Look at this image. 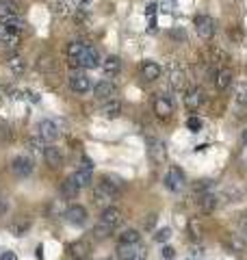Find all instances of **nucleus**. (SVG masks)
<instances>
[{"label": "nucleus", "mask_w": 247, "mask_h": 260, "mask_svg": "<svg viewBox=\"0 0 247 260\" xmlns=\"http://www.w3.org/2000/svg\"><path fill=\"white\" fill-rule=\"evenodd\" d=\"M154 225H156V215H150L145 219V230H154Z\"/></svg>", "instance_id": "obj_47"}, {"label": "nucleus", "mask_w": 247, "mask_h": 260, "mask_svg": "<svg viewBox=\"0 0 247 260\" xmlns=\"http://www.w3.org/2000/svg\"><path fill=\"white\" fill-rule=\"evenodd\" d=\"M171 193H180L184 191V184H187V178H184V172L180 169L178 165H171L165 174V182H163Z\"/></svg>", "instance_id": "obj_2"}, {"label": "nucleus", "mask_w": 247, "mask_h": 260, "mask_svg": "<svg viewBox=\"0 0 247 260\" xmlns=\"http://www.w3.org/2000/svg\"><path fill=\"white\" fill-rule=\"evenodd\" d=\"M212 189V180H208V178H204V180H197L195 184H193V191L197 193V195H204V193H208Z\"/></svg>", "instance_id": "obj_37"}, {"label": "nucleus", "mask_w": 247, "mask_h": 260, "mask_svg": "<svg viewBox=\"0 0 247 260\" xmlns=\"http://www.w3.org/2000/svg\"><path fill=\"white\" fill-rule=\"evenodd\" d=\"M123 210L119 208V206H106L104 210H102V215H100V221L102 223H106V225H111L113 230H117V228L123 223Z\"/></svg>", "instance_id": "obj_7"}, {"label": "nucleus", "mask_w": 247, "mask_h": 260, "mask_svg": "<svg viewBox=\"0 0 247 260\" xmlns=\"http://www.w3.org/2000/svg\"><path fill=\"white\" fill-rule=\"evenodd\" d=\"M169 37L178 39V42H184V39H187V30H182V28H174V30H169Z\"/></svg>", "instance_id": "obj_44"}, {"label": "nucleus", "mask_w": 247, "mask_h": 260, "mask_svg": "<svg viewBox=\"0 0 247 260\" xmlns=\"http://www.w3.org/2000/svg\"><path fill=\"white\" fill-rule=\"evenodd\" d=\"M78 193H80V186L74 182V178H65V180L61 182V195L65 200H76L78 198Z\"/></svg>", "instance_id": "obj_26"}, {"label": "nucleus", "mask_w": 247, "mask_h": 260, "mask_svg": "<svg viewBox=\"0 0 247 260\" xmlns=\"http://www.w3.org/2000/svg\"><path fill=\"white\" fill-rule=\"evenodd\" d=\"M224 202H221V198L217 193H212V191H208V193H204V195H200V200H197V206H200V210L202 213H212L217 206H221Z\"/></svg>", "instance_id": "obj_14"}, {"label": "nucleus", "mask_w": 247, "mask_h": 260, "mask_svg": "<svg viewBox=\"0 0 247 260\" xmlns=\"http://www.w3.org/2000/svg\"><path fill=\"white\" fill-rule=\"evenodd\" d=\"M113 232H115L113 228H111V225H106V223H102V221H98V223L94 225V230H91L94 239H98V241H104V239H109Z\"/></svg>", "instance_id": "obj_35"}, {"label": "nucleus", "mask_w": 247, "mask_h": 260, "mask_svg": "<svg viewBox=\"0 0 247 260\" xmlns=\"http://www.w3.org/2000/svg\"><path fill=\"white\" fill-rule=\"evenodd\" d=\"M85 48L87 44H82V42H70L68 44V50H65V56H68V63H70V68H80V54L85 52Z\"/></svg>", "instance_id": "obj_17"}, {"label": "nucleus", "mask_w": 247, "mask_h": 260, "mask_svg": "<svg viewBox=\"0 0 247 260\" xmlns=\"http://www.w3.org/2000/svg\"><path fill=\"white\" fill-rule=\"evenodd\" d=\"M102 70H104V74H106V76L119 74V72H121V59H119V56H115V54L106 56V59L102 61Z\"/></svg>", "instance_id": "obj_27"}, {"label": "nucleus", "mask_w": 247, "mask_h": 260, "mask_svg": "<svg viewBox=\"0 0 247 260\" xmlns=\"http://www.w3.org/2000/svg\"><path fill=\"white\" fill-rule=\"evenodd\" d=\"M0 37H3V26H0Z\"/></svg>", "instance_id": "obj_53"}, {"label": "nucleus", "mask_w": 247, "mask_h": 260, "mask_svg": "<svg viewBox=\"0 0 247 260\" xmlns=\"http://www.w3.org/2000/svg\"><path fill=\"white\" fill-rule=\"evenodd\" d=\"M169 239H171V230H169V228H161V230L154 234V241L156 243H167Z\"/></svg>", "instance_id": "obj_40"}, {"label": "nucleus", "mask_w": 247, "mask_h": 260, "mask_svg": "<svg viewBox=\"0 0 247 260\" xmlns=\"http://www.w3.org/2000/svg\"><path fill=\"white\" fill-rule=\"evenodd\" d=\"M236 228H238V232H241L243 237H247V213H243L241 217H238V221H236Z\"/></svg>", "instance_id": "obj_42"}, {"label": "nucleus", "mask_w": 247, "mask_h": 260, "mask_svg": "<svg viewBox=\"0 0 247 260\" xmlns=\"http://www.w3.org/2000/svg\"><path fill=\"white\" fill-rule=\"evenodd\" d=\"M156 13V5L152 3V5H147V15H154Z\"/></svg>", "instance_id": "obj_50"}, {"label": "nucleus", "mask_w": 247, "mask_h": 260, "mask_svg": "<svg viewBox=\"0 0 247 260\" xmlns=\"http://www.w3.org/2000/svg\"><path fill=\"white\" fill-rule=\"evenodd\" d=\"M187 128L191 130V133H200L202 130V119L200 117H189L187 119Z\"/></svg>", "instance_id": "obj_41"}, {"label": "nucleus", "mask_w": 247, "mask_h": 260, "mask_svg": "<svg viewBox=\"0 0 247 260\" xmlns=\"http://www.w3.org/2000/svg\"><path fill=\"white\" fill-rule=\"evenodd\" d=\"M26 148L30 150V152H41L44 154V148H46V143L39 139V137H33V139H28L26 141Z\"/></svg>", "instance_id": "obj_39"}, {"label": "nucleus", "mask_w": 247, "mask_h": 260, "mask_svg": "<svg viewBox=\"0 0 247 260\" xmlns=\"http://www.w3.org/2000/svg\"><path fill=\"white\" fill-rule=\"evenodd\" d=\"M44 160L50 169H59L63 167V152L56 145H46L44 148Z\"/></svg>", "instance_id": "obj_15"}, {"label": "nucleus", "mask_w": 247, "mask_h": 260, "mask_svg": "<svg viewBox=\"0 0 247 260\" xmlns=\"http://www.w3.org/2000/svg\"><path fill=\"white\" fill-rule=\"evenodd\" d=\"M187 232H189V239L193 243H200L204 237V225H202V219L200 217H191L187 223Z\"/></svg>", "instance_id": "obj_23"}, {"label": "nucleus", "mask_w": 247, "mask_h": 260, "mask_svg": "<svg viewBox=\"0 0 247 260\" xmlns=\"http://www.w3.org/2000/svg\"><path fill=\"white\" fill-rule=\"evenodd\" d=\"M154 113L159 119H169L174 115V102L167 95H156L154 98Z\"/></svg>", "instance_id": "obj_11"}, {"label": "nucleus", "mask_w": 247, "mask_h": 260, "mask_svg": "<svg viewBox=\"0 0 247 260\" xmlns=\"http://www.w3.org/2000/svg\"><path fill=\"white\" fill-rule=\"evenodd\" d=\"M7 213H9V202L5 198H0V217H5Z\"/></svg>", "instance_id": "obj_46"}, {"label": "nucleus", "mask_w": 247, "mask_h": 260, "mask_svg": "<svg viewBox=\"0 0 247 260\" xmlns=\"http://www.w3.org/2000/svg\"><path fill=\"white\" fill-rule=\"evenodd\" d=\"M0 141H5V143L13 141V130L9 128L7 121H0Z\"/></svg>", "instance_id": "obj_38"}, {"label": "nucleus", "mask_w": 247, "mask_h": 260, "mask_svg": "<svg viewBox=\"0 0 247 260\" xmlns=\"http://www.w3.org/2000/svg\"><path fill=\"white\" fill-rule=\"evenodd\" d=\"M100 113L106 117V119H117L121 115V102L119 100H109V102H104L102 104V109Z\"/></svg>", "instance_id": "obj_28"}, {"label": "nucleus", "mask_w": 247, "mask_h": 260, "mask_svg": "<svg viewBox=\"0 0 247 260\" xmlns=\"http://www.w3.org/2000/svg\"><path fill=\"white\" fill-rule=\"evenodd\" d=\"M102 184H106L109 189H113L117 195H119V191H123V186H126V182H123L119 176H113V174H104L102 176Z\"/></svg>", "instance_id": "obj_33"}, {"label": "nucleus", "mask_w": 247, "mask_h": 260, "mask_svg": "<svg viewBox=\"0 0 247 260\" xmlns=\"http://www.w3.org/2000/svg\"><path fill=\"white\" fill-rule=\"evenodd\" d=\"M115 200H117V193H115L113 189H109L106 184L98 182V186H94V204L96 206H113Z\"/></svg>", "instance_id": "obj_5"}, {"label": "nucleus", "mask_w": 247, "mask_h": 260, "mask_svg": "<svg viewBox=\"0 0 247 260\" xmlns=\"http://www.w3.org/2000/svg\"><path fill=\"white\" fill-rule=\"evenodd\" d=\"M241 139H243V143H245V145H247V128H245V130H243V135H241Z\"/></svg>", "instance_id": "obj_51"}, {"label": "nucleus", "mask_w": 247, "mask_h": 260, "mask_svg": "<svg viewBox=\"0 0 247 260\" xmlns=\"http://www.w3.org/2000/svg\"><path fill=\"white\" fill-rule=\"evenodd\" d=\"M85 260H87V258H85Z\"/></svg>", "instance_id": "obj_56"}, {"label": "nucleus", "mask_w": 247, "mask_h": 260, "mask_svg": "<svg viewBox=\"0 0 247 260\" xmlns=\"http://www.w3.org/2000/svg\"><path fill=\"white\" fill-rule=\"evenodd\" d=\"M87 219H89V213L82 204H72V206H68V210H65V221L72 223V225H85Z\"/></svg>", "instance_id": "obj_8"}, {"label": "nucleus", "mask_w": 247, "mask_h": 260, "mask_svg": "<svg viewBox=\"0 0 247 260\" xmlns=\"http://www.w3.org/2000/svg\"><path fill=\"white\" fill-rule=\"evenodd\" d=\"M28 230H30V219L24 217V215L15 217L13 221H11V225H9V232L13 234V237H24Z\"/></svg>", "instance_id": "obj_24"}, {"label": "nucleus", "mask_w": 247, "mask_h": 260, "mask_svg": "<svg viewBox=\"0 0 247 260\" xmlns=\"http://www.w3.org/2000/svg\"><path fill=\"white\" fill-rule=\"evenodd\" d=\"M7 68L11 70V74L22 76L24 72H26V61H24L20 54H11L9 59H7Z\"/></svg>", "instance_id": "obj_31"}, {"label": "nucleus", "mask_w": 247, "mask_h": 260, "mask_svg": "<svg viewBox=\"0 0 247 260\" xmlns=\"http://www.w3.org/2000/svg\"><path fill=\"white\" fill-rule=\"evenodd\" d=\"M147 148H150V156L154 162H165L167 160V148H165V143L161 139H147Z\"/></svg>", "instance_id": "obj_19"}, {"label": "nucleus", "mask_w": 247, "mask_h": 260, "mask_svg": "<svg viewBox=\"0 0 247 260\" xmlns=\"http://www.w3.org/2000/svg\"><path fill=\"white\" fill-rule=\"evenodd\" d=\"M15 15H20V3L18 0H0V24L9 22Z\"/></svg>", "instance_id": "obj_16"}, {"label": "nucleus", "mask_w": 247, "mask_h": 260, "mask_svg": "<svg viewBox=\"0 0 247 260\" xmlns=\"http://www.w3.org/2000/svg\"><path fill=\"white\" fill-rule=\"evenodd\" d=\"M68 251L74 260H85L89 256V251H91V245L87 241H76V243H72Z\"/></svg>", "instance_id": "obj_25"}, {"label": "nucleus", "mask_w": 247, "mask_h": 260, "mask_svg": "<svg viewBox=\"0 0 247 260\" xmlns=\"http://www.w3.org/2000/svg\"><path fill=\"white\" fill-rule=\"evenodd\" d=\"M139 243H141V234L135 228H128L119 234V245H139Z\"/></svg>", "instance_id": "obj_32"}, {"label": "nucleus", "mask_w": 247, "mask_h": 260, "mask_svg": "<svg viewBox=\"0 0 247 260\" xmlns=\"http://www.w3.org/2000/svg\"><path fill=\"white\" fill-rule=\"evenodd\" d=\"M80 68H85V70H96L98 65H102V59H100V52H98V48L94 46H87L85 48V52L80 54Z\"/></svg>", "instance_id": "obj_13"}, {"label": "nucleus", "mask_w": 247, "mask_h": 260, "mask_svg": "<svg viewBox=\"0 0 247 260\" xmlns=\"http://www.w3.org/2000/svg\"><path fill=\"white\" fill-rule=\"evenodd\" d=\"M59 126H56V121H52V119H41L39 124H37V137L44 143H52V141H56L59 139Z\"/></svg>", "instance_id": "obj_6"}, {"label": "nucleus", "mask_w": 247, "mask_h": 260, "mask_svg": "<svg viewBox=\"0 0 247 260\" xmlns=\"http://www.w3.org/2000/svg\"><path fill=\"white\" fill-rule=\"evenodd\" d=\"M100 260H113V258H100Z\"/></svg>", "instance_id": "obj_54"}, {"label": "nucleus", "mask_w": 247, "mask_h": 260, "mask_svg": "<svg viewBox=\"0 0 247 260\" xmlns=\"http://www.w3.org/2000/svg\"><path fill=\"white\" fill-rule=\"evenodd\" d=\"M0 100H3V95H0Z\"/></svg>", "instance_id": "obj_55"}, {"label": "nucleus", "mask_w": 247, "mask_h": 260, "mask_svg": "<svg viewBox=\"0 0 247 260\" xmlns=\"http://www.w3.org/2000/svg\"><path fill=\"white\" fill-rule=\"evenodd\" d=\"M234 102L238 104V107L247 109V83H238L234 87Z\"/></svg>", "instance_id": "obj_36"}, {"label": "nucleus", "mask_w": 247, "mask_h": 260, "mask_svg": "<svg viewBox=\"0 0 247 260\" xmlns=\"http://www.w3.org/2000/svg\"><path fill=\"white\" fill-rule=\"evenodd\" d=\"M117 260H145V251L139 245H117Z\"/></svg>", "instance_id": "obj_18"}, {"label": "nucleus", "mask_w": 247, "mask_h": 260, "mask_svg": "<svg viewBox=\"0 0 247 260\" xmlns=\"http://www.w3.org/2000/svg\"><path fill=\"white\" fill-rule=\"evenodd\" d=\"M89 3H91V0H80V5H89Z\"/></svg>", "instance_id": "obj_52"}, {"label": "nucleus", "mask_w": 247, "mask_h": 260, "mask_svg": "<svg viewBox=\"0 0 247 260\" xmlns=\"http://www.w3.org/2000/svg\"><path fill=\"white\" fill-rule=\"evenodd\" d=\"M37 70L41 74H54L56 72V61L52 54H41L37 59Z\"/></svg>", "instance_id": "obj_29"}, {"label": "nucleus", "mask_w": 247, "mask_h": 260, "mask_svg": "<svg viewBox=\"0 0 247 260\" xmlns=\"http://www.w3.org/2000/svg\"><path fill=\"white\" fill-rule=\"evenodd\" d=\"M11 172L18 178H28L33 172H35V162H33V158L26 156V154H20V156H15L11 160Z\"/></svg>", "instance_id": "obj_4"}, {"label": "nucleus", "mask_w": 247, "mask_h": 260, "mask_svg": "<svg viewBox=\"0 0 247 260\" xmlns=\"http://www.w3.org/2000/svg\"><path fill=\"white\" fill-rule=\"evenodd\" d=\"M0 260H18V256H15V251H3Z\"/></svg>", "instance_id": "obj_48"}, {"label": "nucleus", "mask_w": 247, "mask_h": 260, "mask_svg": "<svg viewBox=\"0 0 247 260\" xmlns=\"http://www.w3.org/2000/svg\"><path fill=\"white\" fill-rule=\"evenodd\" d=\"M74 182H76L80 189H87V186H91V182H94V174H91V169H76L74 172Z\"/></svg>", "instance_id": "obj_30"}, {"label": "nucleus", "mask_w": 247, "mask_h": 260, "mask_svg": "<svg viewBox=\"0 0 247 260\" xmlns=\"http://www.w3.org/2000/svg\"><path fill=\"white\" fill-rule=\"evenodd\" d=\"M193 26H195V32L200 35V39H204V42H208V39L215 37L217 24H215V20H212L210 15H206V13L197 15L195 22H193Z\"/></svg>", "instance_id": "obj_3"}, {"label": "nucleus", "mask_w": 247, "mask_h": 260, "mask_svg": "<svg viewBox=\"0 0 247 260\" xmlns=\"http://www.w3.org/2000/svg\"><path fill=\"white\" fill-rule=\"evenodd\" d=\"M94 95H96V100H100V102L115 100V95H117V87H115L111 80H100V83L94 87Z\"/></svg>", "instance_id": "obj_10"}, {"label": "nucleus", "mask_w": 247, "mask_h": 260, "mask_svg": "<svg viewBox=\"0 0 247 260\" xmlns=\"http://www.w3.org/2000/svg\"><path fill=\"white\" fill-rule=\"evenodd\" d=\"M52 11L56 15H63V18H68V15L74 13V5L70 3V0H54V3H52Z\"/></svg>", "instance_id": "obj_34"}, {"label": "nucleus", "mask_w": 247, "mask_h": 260, "mask_svg": "<svg viewBox=\"0 0 247 260\" xmlns=\"http://www.w3.org/2000/svg\"><path fill=\"white\" fill-rule=\"evenodd\" d=\"M161 254H163L165 260H174V258H176V249H174V247H169V245H165Z\"/></svg>", "instance_id": "obj_45"}, {"label": "nucleus", "mask_w": 247, "mask_h": 260, "mask_svg": "<svg viewBox=\"0 0 247 260\" xmlns=\"http://www.w3.org/2000/svg\"><path fill=\"white\" fill-rule=\"evenodd\" d=\"M167 83L174 91H187V72L176 59L167 63Z\"/></svg>", "instance_id": "obj_1"}, {"label": "nucleus", "mask_w": 247, "mask_h": 260, "mask_svg": "<svg viewBox=\"0 0 247 260\" xmlns=\"http://www.w3.org/2000/svg\"><path fill=\"white\" fill-rule=\"evenodd\" d=\"M232 80H234L232 70H230V68L219 70L217 74H215V87H217V91H228V89L232 87Z\"/></svg>", "instance_id": "obj_21"}, {"label": "nucleus", "mask_w": 247, "mask_h": 260, "mask_svg": "<svg viewBox=\"0 0 247 260\" xmlns=\"http://www.w3.org/2000/svg\"><path fill=\"white\" fill-rule=\"evenodd\" d=\"M163 74V70H161V65L156 63V61H143L141 63V76L147 80V83H154V80H159Z\"/></svg>", "instance_id": "obj_20"}, {"label": "nucleus", "mask_w": 247, "mask_h": 260, "mask_svg": "<svg viewBox=\"0 0 247 260\" xmlns=\"http://www.w3.org/2000/svg\"><path fill=\"white\" fill-rule=\"evenodd\" d=\"M68 83H70V89L74 93H87L89 89H91V80H89L87 74H82V72H74V74L68 78Z\"/></svg>", "instance_id": "obj_12"}, {"label": "nucleus", "mask_w": 247, "mask_h": 260, "mask_svg": "<svg viewBox=\"0 0 247 260\" xmlns=\"http://www.w3.org/2000/svg\"><path fill=\"white\" fill-rule=\"evenodd\" d=\"M212 56H215V59H217V61L221 59V63H228V59H230V56H228V54H226L224 50H221V48H217V46H215V48H212Z\"/></svg>", "instance_id": "obj_43"}, {"label": "nucleus", "mask_w": 247, "mask_h": 260, "mask_svg": "<svg viewBox=\"0 0 247 260\" xmlns=\"http://www.w3.org/2000/svg\"><path fill=\"white\" fill-rule=\"evenodd\" d=\"M82 169H91V172H94V165H91V160H89L87 156H82V165H80Z\"/></svg>", "instance_id": "obj_49"}, {"label": "nucleus", "mask_w": 247, "mask_h": 260, "mask_svg": "<svg viewBox=\"0 0 247 260\" xmlns=\"http://www.w3.org/2000/svg\"><path fill=\"white\" fill-rule=\"evenodd\" d=\"M182 100H184V107L189 111H197L204 104L206 93H204V89H200V87H191V89H187V91H184Z\"/></svg>", "instance_id": "obj_9"}, {"label": "nucleus", "mask_w": 247, "mask_h": 260, "mask_svg": "<svg viewBox=\"0 0 247 260\" xmlns=\"http://www.w3.org/2000/svg\"><path fill=\"white\" fill-rule=\"evenodd\" d=\"M226 245H228V249L232 251V254H243V251H247V243H245V237L243 234H236V232H232V234H228V239H226Z\"/></svg>", "instance_id": "obj_22"}]
</instances>
